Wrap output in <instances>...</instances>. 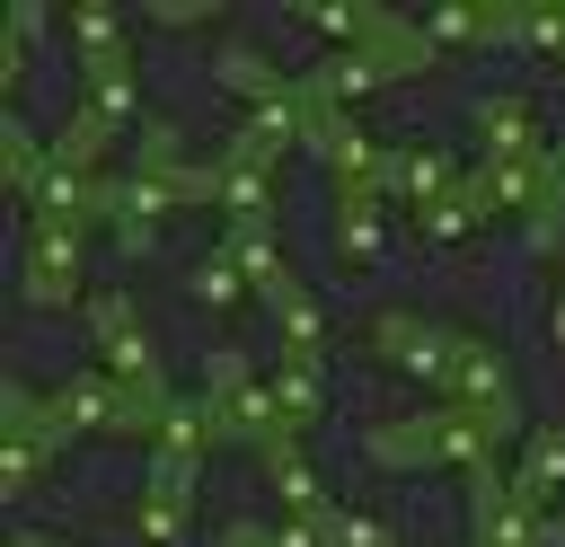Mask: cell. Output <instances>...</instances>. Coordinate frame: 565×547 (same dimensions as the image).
<instances>
[{"label":"cell","instance_id":"6da1fadb","mask_svg":"<svg viewBox=\"0 0 565 547\" xmlns=\"http://www.w3.org/2000/svg\"><path fill=\"white\" fill-rule=\"evenodd\" d=\"M494 423L468 415L459 397H441L433 415H406V423H380L371 432V459L380 468H468L477 485H494Z\"/></svg>","mask_w":565,"mask_h":547},{"label":"cell","instance_id":"7a4b0ae2","mask_svg":"<svg viewBox=\"0 0 565 547\" xmlns=\"http://www.w3.org/2000/svg\"><path fill=\"white\" fill-rule=\"evenodd\" d=\"M35 406V423L53 432V441H71V432H150V397H132L124 379H106V371H79V379H62L53 397H26Z\"/></svg>","mask_w":565,"mask_h":547},{"label":"cell","instance_id":"3957f363","mask_svg":"<svg viewBox=\"0 0 565 547\" xmlns=\"http://www.w3.org/2000/svg\"><path fill=\"white\" fill-rule=\"evenodd\" d=\"M424 62H433V53H424V44H415V26H406V35H388V44H344V53H327V62L300 79V97H309L318 115H344L353 97H371L380 79L424 71Z\"/></svg>","mask_w":565,"mask_h":547},{"label":"cell","instance_id":"277c9868","mask_svg":"<svg viewBox=\"0 0 565 547\" xmlns=\"http://www.w3.org/2000/svg\"><path fill=\"white\" fill-rule=\"evenodd\" d=\"M203 397H212V415H221V441H282L291 423H282V406H274V388L238 362V353H221L212 344V362H203Z\"/></svg>","mask_w":565,"mask_h":547},{"label":"cell","instance_id":"5b68a950","mask_svg":"<svg viewBox=\"0 0 565 547\" xmlns=\"http://www.w3.org/2000/svg\"><path fill=\"white\" fill-rule=\"evenodd\" d=\"M88 326H97V344H106V379H124L132 397H168V379H159V344L141 335V318H132V291H88Z\"/></svg>","mask_w":565,"mask_h":547},{"label":"cell","instance_id":"8992f818","mask_svg":"<svg viewBox=\"0 0 565 547\" xmlns=\"http://www.w3.org/2000/svg\"><path fill=\"white\" fill-rule=\"evenodd\" d=\"M371 344H380L406 379H424V388H441V397H450V371H459V344H468V335H450V326H433V318L388 309V318H371Z\"/></svg>","mask_w":565,"mask_h":547},{"label":"cell","instance_id":"52a82bcc","mask_svg":"<svg viewBox=\"0 0 565 547\" xmlns=\"http://www.w3.org/2000/svg\"><path fill=\"white\" fill-rule=\"evenodd\" d=\"M309 150L327 159V176H335V203H380L388 150H380L362 124H344V115H318V141H309Z\"/></svg>","mask_w":565,"mask_h":547},{"label":"cell","instance_id":"ba28073f","mask_svg":"<svg viewBox=\"0 0 565 547\" xmlns=\"http://www.w3.org/2000/svg\"><path fill=\"white\" fill-rule=\"evenodd\" d=\"M18 291H26V309H71V300H79V229L35 221V229H26V274H18Z\"/></svg>","mask_w":565,"mask_h":547},{"label":"cell","instance_id":"9c48e42d","mask_svg":"<svg viewBox=\"0 0 565 547\" xmlns=\"http://www.w3.org/2000/svg\"><path fill=\"white\" fill-rule=\"evenodd\" d=\"M450 397H459L468 415H486L494 432H512V423H521V388H512V362H503L494 344H477V335L459 344V371H450Z\"/></svg>","mask_w":565,"mask_h":547},{"label":"cell","instance_id":"30bf717a","mask_svg":"<svg viewBox=\"0 0 565 547\" xmlns=\"http://www.w3.org/2000/svg\"><path fill=\"white\" fill-rule=\"evenodd\" d=\"M221 441V415H212V397H159V415H150V468H177V476H194L203 468V450Z\"/></svg>","mask_w":565,"mask_h":547},{"label":"cell","instance_id":"8fae6325","mask_svg":"<svg viewBox=\"0 0 565 547\" xmlns=\"http://www.w3.org/2000/svg\"><path fill=\"white\" fill-rule=\"evenodd\" d=\"M0 415H9V432H0V494H35V476H44V459H53L62 441L35 423L26 388H9V397H0Z\"/></svg>","mask_w":565,"mask_h":547},{"label":"cell","instance_id":"7c38bea8","mask_svg":"<svg viewBox=\"0 0 565 547\" xmlns=\"http://www.w3.org/2000/svg\"><path fill=\"white\" fill-rule=\"evenodd\" d=\"M26 203H35V221H53V229H79V238L106 221V203H97V176H79V168H62V159L44 168V185H35Z\"/></svg>","mask_w":565,"mask_h":547},{"label":"cell","instance_id":"4fadbf2b","mask_svg":"<svg viewBox=\"0 0 565 547\" xmlns=\"http://www.w3.org/2000/svg\"><path fill=\"white\" fill-rule=\"evenodd\" d=\"M79 106L106 115L115 132H132V53H79Z\"/></svg>","mask_w":565,"mask_h":547},{"label":"cell","instance_id":"5bb4252c","mask_svg":"<svg viewBox=\"0 0 565 547\" xmlns=\"http://www.w3.org/2000/svg\"><path fill=\"white\" fill-rule=\"evenodd\" d=\"M468 115H477V132H486V159H539V150H547L539 124H530V97H512V88H503V97H477Z\"/></svg>","mask_w":565,"mask_h":547},{"label":"cell","instance_id":"9a60e30c","mask_svg":"<svg viewBox=\"0 0 565 547\" xmlns=\"http://www.w3.org/2000/svg\"><path fill=\"white\" fill-rule=\"evenodd\" d=\"M185 503H194V476H177V468H150L132 529H141L150 547H185Z\"/></svg>","mask_w":565,"mask_h":547},{"label":"cell","instance_id":"2e32d148","mask_svg":"<svg viewBox=\"0 0 565 547\" xmlns=\"http://www.w3.org/2000/svg\"><path fill=\"white\" fill-rule=\"evenodd\" d=\"M539 503H521L503 476L494 485H477V547H539Z\"/></svg>","mask_w":565,"mask_h":547},{"label":"cell","instance_id":"e0dca14e","mask_svg":"<svg viewBox=\"0 0 565 547\" xmlns=\"http://www.w3.org/2000/svg\"><path fill=\"white\" fill-rule=\"evenodd\" d=\"M221 247L238 256V274H247V291H256L265 309L291 291V265H282V247H274V221H265V229H221Z\"/></svg>","mask_w":565,"mask_h":547},{"label":"cell","instance_id":"ac0fdd59","mask_svg":"<svg viewBox=\"0 0 565 547\" xmlns=\"http://www.w3.org/2000/svg\"><path fill=\"white\" fill-rule=\"evenodd\" d=\"M300 18L327 26V35H344V44H388V35H406V18H388V9H371V0H300Z\"/></svg>","mask_w":565,"mask_h":547},{"label":"cell","instance_id":"d6986e66","mask_svg":"<svg viewBox=\"0 0 565 547\" xmlns=\"http://www.w3.org/2000/svg\"><path fill=\"white\" fill-rule=\"evenodd\" d=\"M212 79H221V88H238L247 106H282V97H300V88H291V79H282V71H274V62L256 53V44H221Z\"/></svg>","mask_w":565,"mask_h":547},{"label":"cell","instance_id":"ffe728a7","mask_svg":"<svg viewBox=\"0 0 565 547\" xmlns=\"http://www.w3.org/2000/svg\"><path fill=\"white\" fill-rule=\"evenodd\" d=\"M450 185H459V176H450V159H441V150H388L380 194H397V203H415V212H424V203H441Z\"/></svg>","mask_w":565,"mask_h":547},{"label":"cell","instance_id":"44dd1931","mask_svg":"<svg viewBox=\"0 0 565 547\" xmlns=\"http://www.w3.org/2000/svg\"><path fill=\"white\" fill-rule=\"evenodd\" d=\"M477 185H486L494 212H521V221H530V212L547 203V150H539V159H486Z\"/></svg>","mask_w":565,"mask_h":547},{"label":"cell","instance_id":"7402d4cb","mask_svg":"<svg viewBox=\"0 0 565 547\" xmlns=\"http://www.w3.org/2000/svg\"><path fill=\"white\" fill-rule=\"evenodd\" d=\"M221 212H230V229H265L274 221V168L221 159Z\"/></svg>","mask_w":565,"mask_h":547},{"label":"cell","instance_id":"603a6c76","mask_svg":"<svg viewBox=\"0 0 565 547\" xmlns=\"http://www.w3.org/2000/svg\"><path fill=\"white\" fill-rule=\"evenodd\" d=\"M265 476H274V494H282L300 521H327V512H335V503H327V485H318V468L291 450V432H282V441H265Z\"/></svg>","mask_w":565,"mask_h":547},{"label":"cell","instance_id":"cb8c5ba5","mask_svg":"<svg viewBox=\"0 0 565 547\" xmlns=\"http://www.w3.org/2000/svg\"><path fill=\"white\" fill-rule=\"evenodd\" d=\"M274 326H282V362H300V371H327V326H318V300H309L300 282L274 300Z\"/></svg>","mask_w":565,"mask_h":547},{"label":"cell","instance_id":"d4e9b609","mask_svg":"<svg viewBox=\"0 0 565 547\" xmlns=\"http://www.w3.org/2000/svg\"><path fill=\"white\" fill-rule=\"evenodd\" d=\"M512 35V9H433L424 26H415V44L433 53V44H503Z\"/></svg>","mask_w":565,"mask_h":547},{"label":"cell","instance_id":"484cf974","mask_svg":"<svg viewBox=\"0 0 565 547\" xmlns=\"http://www.w3.org/2000/svg\"><path fill=\"white\" fill-rule=\"evenodd\" d=\"M556 485H565V423H539L530 450H521V468H512V494L521 503H547Z\"/></svg>","mask_w":565,"mask_h":547},{"label":"cell","instance_id":"4316f807","mask_svg":"<svg viewBox=\"0 0 565 547\" xmlns=\"http://www.w3.org/2000/svg\"><path fill=\"white\" fill-rule=\"evenodd\" d=\"M486 212H494V203H486V185H477V176H468V185H450V194H441V203H424V212H415V221H424V238H468V229H477V221H486Z\"/></svg>","mask_w":565,"mask_h":547},{"label":"cell","instance_id":"83f0119b","mask_svg":"<svg viewBox=\"0 0 565 547\" xmlns=\"http://www.w3.org/2000/svg\"><path fill=\"white\" fill-rule=\"evenodd\" d=\"M106 141H115V124L79 106V115H71V124L53 132V159H62V168H79V176H97V159H106Z\"/></svg>","mask_w":565,"mask_h":547},{"label":"cell","instance_id":"f1b7e54d","mask_svg":"<svg viewBox=\"0 0 565 547\" xmlns=\"http://www.w3.org/2000/svg\"><path fill=\"white\" fill-rule=\"evenodd\" d=\"M44 168H53V150H44L26 124H9V132H0V176H9V194H35Z\"/></svg>","mask_w":565,"mask_h":547},{"label":"cell","instance_id":"f546056e","mask_svg":"<svg viewBox=\"0 0 565 547\" xmlns=\"http://www.w3.org/2000/svg\"><path fill=\"white\" fill-rule=\"evenodd\" d=\"M185 291H194L203 309H238V300H247V274H238V256H230V247H212V256L185 274Z\"/></svg>","mask_w":565,"mask_h":547},{"label":"cell","instance_id":"4dcf8cb0","mask_svg":"<svg viewBox=\"0 0 565 547\" xmlns=\"http://www.w3.org/2000/svg\"><path fill=\"white\" fill-rule=\"evenodd\" d=\"M512 35L530 53H547V62H565V0H521L512 9Z\"/></svg>","mask_w":565,"mask_h":547},{"label":"cell","instance_id":"1f68e13d","mask_svg":"<svg viewBox=\"0 0 565 547\" xmlns=\"http://www.w3.org/2000/svg\"><path fill=\"white\" fill-rule=\"evenodd\" d=\"M335 247L353 265H371L380 256V203H335Z\"/></svg>","mask_w":565,"mask_h":547},{"label":"cell","instance_id":"d6a6232c","mask_svg":"<svg viewBox=\"0 0 565 547\" xmlns=\"http://www.w3.org/2000/svg\"><path fill=\"white\" fill-rule=\"evenodd\" d=\"M274 406H282V423L300 432V423H318V371H300V362H282V379H274Z\"/></svg>","mask_w":565,"mask_h":547},{"label":"cell","instance_id":"836d02e7","mask_svg":"<svg viewBox=\"0 0 565 547\" xmlns=\"http://www.w3.org/2000/svg\"><path fill=\"white\" fill-rule=\"evenodd\" d=\"M318 529H327V547H397V529H388V521H371V512H344V503H335Z\"/></svg>","mask_w":565,"mask_h":547},{"label":"cell","instance_id":"e575fe53","mask_svg":"<svg viewBox=\"0 0 565 547\" xmlns=\"http://www.w3.org/2000/svg\"><path fill=\"white\" fill-rule=\"evenodd\" d=\"M71 44H79V53H115V44H124L115 9H97V0H88V9H71Z\"/></svg>","mask_w":565,"mask_h":547},{"label":"cell","instance_id":"d590c367","mask_svg":"<svg viewBox=\"0 0 565 547\" xmlns=\"http://www.w3.org/2000/svg\"><path fill=\"white\" fill-rule=\"evenodd\" d=\"M177 168H185L177 124H168V115H150V132H141V176H177Z\"/></svg>","mask_w":565,"mask_h":547},{"label":"cell","instance_id":"8d00e7d4","mask_svg":"<svg viewBox=\"0 0 565 547\" xmlns=\"http://www.w3.org/2000/svg\"><path fill=\"white\" fill-rule=\"evenodd\" d=\"M150 26H203V9H194V0H159V9H150Z\"/></svg>","mask_w":565,"mask_h":547},{"label":"cell","instance_id":"74e56055","mask_svg":"<svg viewBox=\"0 0 565 547\" xmlns=\"http://www.w3.org/2000/svg\"><path fill=\"white\" fill-rule=\"evenodd\" d=\"M44 26H53V18H44L35 0H18V9H9V35H18V44H26V35H44Z\"/></svg>","mask_w":565,"mask_h":547},{"label":"cell","instance_id":"f35d334b","mask_svg":"<svg viewBox=\"0 0 565 547\" xmlns=\"http://www.w3.org/2000/svg\"><path fill=\"white\" fill-rule=\"evenodd\" d=\"M274 538H282V547H327V529H318V521H300V512H291Z\"/></svg>","mask_w":565,"mask_h":547},{"label":"cell","instance_id":"ab89813d","mask_svg":"<svg viewBox=\"0 0 565 547\" xmlns=\"http://www.w3.org/2000/svg\"><path fill=\"white\" fill-rule=\"evenodd\" d=\"M221 547H282V538H274V529H256V521H230V529H221Z\"/></svg>","mask_w":565,"mask_h":547},{"label":"cell","instance_id":"60d3db41","mask_svg":"<svg viewBox=\"0 0 565 547\" xmlns=\"http://www.w3.org/2000/svg\"><path fill=\"white\" fill-rule=\"evenodd\" d=\"M9 547H62V538H44V529H18V538H9Z\"/></svg>","mask_w":565,"mask_h":547},{"label":"cell","instance_id":"b9f144b4","mask_svg":"<svg viewBox=\"0 0 565 547\" xmlns=\"http://www.w3.org/2000/svg\"><path fill=\"white\" fill-rule=\"evenodd\" d=\"M556 344H565V300H556Z\"/></svg>","mask_w":565,"mask_h":547},{"label":"cell","instance_id":"7bdbcfd3","mask_svg":"<svg viewBox=\"0 0 565 547\" xmlns=\"http://www.w3.org/2000/svg\"><path fill=\"white\" fill-rule=\"evenodd\" d=\"M547 159H556V176H565V141H556V150H547Z\"/></svg>","mask_w":565,"mask_h":547}]
</instances>
